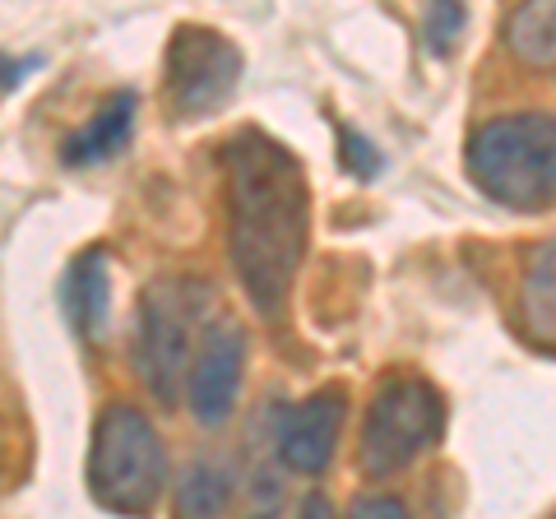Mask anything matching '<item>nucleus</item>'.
<instances>
[{
	"label": "nucleus",
	"mask_w": 556,
	"mask_h": 519,
	"mask_svg": "<svg viewBox=\"0 0 556 519\" xmlns=\"http://www.w3.org/2000/svg\"><path fill=\"white\" fill-rule=\"evenodd\" d=\"M228 172V255L260 316H278L306 255L311 200L298 159L260 130L223 149Z\"/></svg>",
	"instance_id": "obj_1"
},
{
	"label": "nucleus",
	"mask_w": 556,
	"mask_h": 519,
	"mask_svg": "<svg viewBox=\"0 0 556 519\" xmlns=\"http://www.w3.org/2000/svg\"><path fill=\"white\" fill-rule=\"evenodd\" d=\"M468 172L510 210H538L556 200V121L543 112L486 121L468 140Z\"/></svg>",
	"instance_id": "obj_2"
},
{
	"label": "nucleus",
	"mask_w": 556,
	"mask_h": 519,
	"mask_svg": "<svg viewBox=\"0 0 556 519\" xmlns=\"http://www.w3.org/2000/svg\"><path fill=\"white\" fill-rule=\"evenodd\" d=\"M167 455L153 422L130 404H112L93 427L89 488L116 515H149L163 496Z\"/></svg>",
	"instance_id": "obj_3"
},
{
	"label": "nucleus",
	"mask_w": 556,
	"mask_h": 519,
	"mask_svg": "<svg viewBox=\"0 0 556 519\" xmlns=\"http://www.w3.org/2000/svg\"><path fill=\"white\" fill-rule=\"evenodd\" d=\"M445 431V400L422 376H394L376 390L362 422V469L390 478L427 455Z\"/></svg>",
	"instance_id": "obj_4"
},
{
	"label": "nucleus",
	"mask_w": 556,
	"mask_h": 519,
	"mask_svg": "<svg viewBox=\"0 0 556 519\" xmlns=\"http://www.w3.org/2000/svg\"><path fill=\"white\" fill-rule=\"evenodd\" d=\"M208 288L190 279H163L149 288L144 298V339H139V357H144V376L159 400H177V385L186 376L190 339H195L204 320Z\"/></svg>",
	"instance_id": "obj_5"
},
{
	"label": "nucleus",
	"mask_w": 556,
	"mask_h": 519,
	"mask_svg": "<svg viewBox=\"0 0 556 519\" xmlns=\"http://www.w3.org/2000/svg\"><path fill=\"white\" fill-rule=\"evenodd\" d=\"M241 79V56L223 33L208 28H177L167 47V98L177 116L195 121L218 112L232 98Z\"/></svg>",
	"instance_id": "obj_6"
},
{
	"label": "nucleus",
	"mask_w": 556,
	"mask_h": 519,
	"mask_svg": "<svg viewBox=\"0 0 556 519\" xmlns=\"http://www.w3.org/2000/svg\"><path fill=\"white\" fill-rule=\"evenodd\" d=\"M241 367H247V334L232 330V325H218L208 330L195 362H190V408L204 427H218L232 413L237 385H241Z\"/></svg>",
	"instance_id": "obj_7"
},
{
	"label": "nucleus",
	"mask_w": 556,
	"mask_h": 519,
	"mask_svg": "<svg viewBox=\"0 0 556 519\" xmlns=\"http://www.w3.org/2000/svg\"><path fill=\"white\" fill-rule=\"evenodd\" d=\"M343 413H348V400L339 390H316L311 400H302L288 413L283 431H278V455H283L292 473H306V478L325 473L343 431Z\"/></svg>",
	"instance_id": "obj_8"
},
{
	"label": "nucleus",
	"mask_w": 556,
	"mask_h": 519,
	"mask_svg": "<svg viewBox=\"0 0 556 519\" xmlns=\"http://www.w3.org/2000/svg\"><path fill=\"white\" fill-rule=\"evenodd\" d=\"M519 330L533 349L556 353V237L529 251L519 279Z\"/></svg>",
	"instance_id": "obj_9"
},
{
	"label": "nucleus",
	"mask_w": 556,
	"mask_h": 519,
	"mask_svg": "<svg viewBox=\"0 0 556 519\" xmlns=\"http://www.w3.org/2000/svg\"><path fill=\"white\" fill-rule=\"evenodd\" d=\"M130 130H135V93H112L89 126L75 130L65 140V163L70 167H89V163L112 159V153L126 144Z\"/></svg>",
	"instance_id": "obj_10"
},
{
	"label": "nucleus",
	"mask_w": 556,
	"mask_h": 519,
	"mask_svg": "<svg viewBox=\"0 0 556 519\" xmlns=\"http://www.w3.org/2000/svg\"><path fill=\"white\" fill-rule=\"evenodd\" d=\"M65 302H70V316L84 334H98L102 320H108V255L93 251L79 260V269L70 274V288H65Z\"/></svg>",
	"instance_id": "obj_11"
},
{
	"label": "nucleus",
	"mask_w": 556,
	"mask_h": 519,
	"mask_svg": "<svg viewBox=\"0 0 556 519\" xmlns=\"http://www.w3.org/2000/svg\"><path fill=\"white\" fill-rule=\"evenodd\" d=\"M506 42L525 65L556 61V0L547 5H519L506 20Z\"/></svg>",
	"instance_id": "obj_12"
},
{
	"label": "nucleus",
	"mask_w": 556,
	"mask_h": 519,
	"mask_svg": "<svg viewBox=\"0 0 556 519\" xmlns=\"http://www.w3.org/2000/svg\"><path fill=\"white\" fill-rule=\"evenodd\" d=\"M228 496H232V478L214 469V464H195L177 488V510H181V519H218L223 506H228Z\"/></svg>",
	"instance_id": "obj_13"
},
{
	"label": "nucleus",
	"mask_w": 556,
	"mask_h": 519,
	"mask_svg": "<svg viewBox=\"0 0 556 519\" xmlns=\"http://www.w3.org/2000/svg\"><path fill=\"white\" fill-rule=\"evenodd\" d=\"M464 28V10L459 5H431L427 10V42L445 51L450 42H455V33Z\"/></svg>",
	"instance_id": "obj_14"
},
{
	"label": "nucleus",
	"mask_w": 556,
	"mask_h": 519,
	"mask_svg": "<svg viewBox=\"0 0 556 519\" xmlns=\"http://www.w3.org/2000/svg\"><path fill=\"white\" fill-rule=\"evenodd\" d=\"M353 519H408V510L394 496H367L353 506Z\"/></svg>",
	"instance_id": "obj_15"
},
{
	"label": "nucleus",
	"mask_w": 556,
	"mask_h": 519,
	"mask_svg": "<svg viewBox=\"0 0 556 519\" xmlns=\"http://www.w3.org/2000/svg\"><path fill=\"white\" fill-rule=\"evenodd\" d=\"M28 71H33V61H10L5 51H0V89H14V84H24Z\"/></svg>",
	"instance_id": "obj_16"
},
{
	"label": "nucleus",
	"mask_w": 556,
	"mask_h": 519,
	"mask_svg": "<svg viewBox=\"0 0 556 519\" xmlns=\"http://www.w3.org/2000/svg\"><path fill=\"white\" fill-rule=\"evenodd\" d=\"M302 519H339V515H334V506H329L325 496H311L302 506Z\"/></svg>",
	"instance_id": "obj_17"
}]
</instances>
